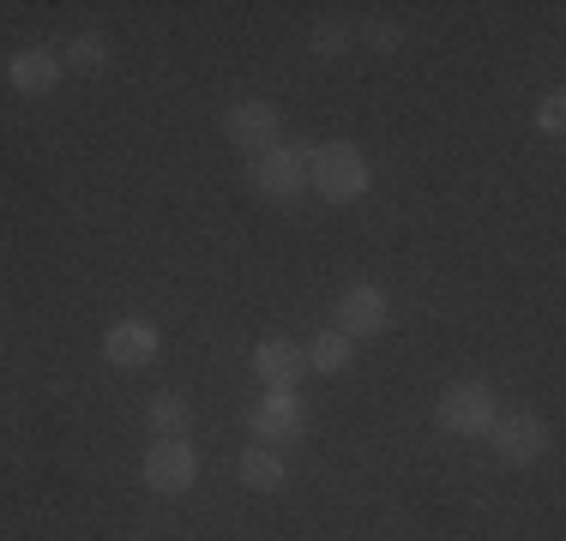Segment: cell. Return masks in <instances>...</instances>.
Wrapping results in <instances>:
<instances>
[{
    "mask_svg": "<svg viewBox=\"0 0 566 541\" xmlns=\"http://www.w3.org/2000/svg\"><path fill=\"white\" fill-rule=\"evenodd\" d=\"M145 427H151L157 439H187V433H193V403L164 391V397L145 403Z\"/></svg>",
    "mask_w": 566,
    "mask_h": 541,
    "instance_id": "13",
    "label": "cell"
},
{
    "mask_svg": "<svg viewBox=\"0 0 566 541\" xmlns=\"http://www.w3.org/2000/svg\"><path fill=\"white\" fill-rule=\"evenodd\" d=\"M361 36H368V43H374V49H380V54H392V49L403 43V31H398V24H386V19H374V24H361Z\"/></svg>",
    "mask_w": 566,
    "mask_h": 541,
    "instance_id": "18",
    "label": "cell"
},
{
    "mask_svg": "<svg viewBox=\"0 0 566 541\" xmlns=\"http://www.w3.org/2000/svg\"><path fill=\"white\" fill-rule=\"evenodd\" d=\"M489 445L501 452V464H536L548 452V427L531 410H512V415H494L489 422Z\"/></svg>",
    "mask_w": 566,
    "mask_h": 541,
    "instance_id": "7",
    "label": "cell"
},
{
    "mask_svg": "<svg viewBox=\"0 0 566 541\" xmlns=\"http://www.w3.org/2000/svg\"><path fill=\"white\" fill-rule=\"evenodd\" d=\"M61 73H66V66H61L55 49H19V54L7 61V85L24 91V97H43V91H55Z\"/></svg>",
    "mask_w": 566,
    "mask_h": 541,
    "instance_id": "11",
    "label": "cell"
},
{
    "mask_svg": "<svg viewBox=\"0 0 566 541\" xmlns=\"http://www.w3.org/2000/svg\"><path fill=\"white\" fill-rule=\"evenodd\" d=\"M223 132H229V145H235V151L265 157L272 145H283V115H277L272 103H235L223 115Z\"/></svg>",
    "mask_w": 566,
    "mask_h": 541,
    "instance_id": "6",
    "label": "cell"
},
{
    "mask_svg": "<svg viewBox=\"0 0 566 541\" xmlns=\"http://www.w3.org/2000/svg\"><path fill=\"white\" fill-rule=\"evenodd\" d=\"M349 43H356V31H349V24H338V19L314 24V54H326V61H338Z\"/></svg>",
    "mask_w": 566,
    "mask_h": 541,
    "instance_id": "16",
    "label": "cell"
},
{
    "mask_svg": "<svg viewBox=\"0 0 566 541\" xmlns=\"http://www.w3.org/2000/svg\"><path fill=\"white\" fill-rule=\"evenodd\" d=\"M103 61H109V43H103V36H91V31H78L73 43L61 49V66H78V73H97Z\"/></svg>",
    "mask_w": 566,
    "mask_h": 541,
    "instance_id": "15",
    "label": "cell"
},
{
    "mask_svg": "<svg viewBox=\"0 0 566 541\" xmlns=\"http://www.w3.org/2000/svg\"><path fill=\"white\" fill-rule=\"evenodd\" d=\"M302 427H307V410L295 391H265L248 410V433L260 445H290V439H302Z\"/></svg>",
    "mask_w": 566,
    "mask_h": 541,
    "instance_id": "5",
    "label": "cell"
},
{
    "mask_svg": "<svg viewBox=\"0 0 566 541\" xmlns=\"http://www.w3.org/2000/svg\"><path fill=\"white\" fill-rule=\"evenodd\" d=\"M307 151L314 145H272L265 157H253V169H248L253 193L272 199V205H295L307 193Z\"/></svg>",
    "mask_w": 566,
    "mask_h": 541,
    "instance_id": "2",
    "label": "cell"
},
{
    "mask_svg": "<svg viewBox=\"0 0 566 541\" xmlns=\"http://www.w3.org/2000/svg\"><path fill=\"white\" fill-rule=\"evenodd\" d=\"M386 325H392V301H386L380 283H349L338 295V325H332V331H344L349 343H356V337H380Z\"/></svg>",
    "mask_w": 566,
    "mask_h": 541,
    "instance_id": "4",
    "label": "cell"
},
{
    "mask_svg": "<svg viewBox=\"0 0 566 541\" xmlns=\"http://www.w3.org/2000/svg\"><path fill=\"white\" fill-rule=\"evenodd\" d=\"M253 373H260L265 391H295V379L307 373L302 343H290V337H265V343L253 349Z\"/></svg>",
    "mask_w": 566,
    "mask_h": 541,
    "instance_id": "10",
    "label": "cell"
},
{
    "mask_svg": "<svg viewBox=\"0 0 566 541\" xmlns=\"http://www.w3.org/2000/svg\"><path fill=\"white\" fill-rule=\"evenodd\" d=\"M307 187H314L319 199H332V205H349V199L368 193V157L349 139L314 145V151H307Z\"/></svg>",
    "mask_w": 566,
    "mask_h": 541,
    "instance_id": "1",
    "label": "cell"
},
{
    "mask_svg": "<svg viewBox=\"0 0 566 541\" xmlns=\"http://www.w3.org/2000/svg\"><path fill=\"white\" fill-rule=\"evenodd\" d=\"M536 127H543V132H560L566 127V97H560V91H548V97L536 103Z\"/></svg>",
    "mask_w": 566,
    "mask_h": 541,
    "instance_id": "17",
    "label": "cell"
},
{
    "mask_svg": "<svg viewBox=\"0 0 566 541\" xmlns=\"http://www.w3.org/2000/svg\"><path fill=\"white\" fill-rule=\"evenodd\" d=\"M235 476H241L248 494H277L290 469H283V457L272 452V445H248V452H241V464H235Z\"/></svg>",
    "mask_w": 566,
    "mask_h": 541,
    "instance_id": "12",
    "label": "cell"
},
{
    "mask_svg": "<svg viewBox=\"0 0 566 541\" xmlns=\"http://www.w3.org/2000/svg\"><path fill=\"white\" fill-rule=\"evenodd\" d=\"M157 349H164V337H157L151 319H115L109 337H103V356H109L115 368H151Z\"/></svg>",
    "mask_w": 566,
    "mask_h": 541,
    "instance_id": "9",
    "label": "cell"
},
{
    "mask_svg": "<svg viewBox=\"0 0 566 541\" xmlns=\"http://www.w3.org/2000/svg\"><path fill=\"white\" fill-rule=\"evenodd\" d=\"M494 415L501 410H494V391L482 385V379H458V385H447L434 397V422L447 433H458V439H482Z\"/></svg>",
    "mask_w": 566,
    "mask_h": 541,
    "instance_id": "3",
    "label": "cell"
},
{
    "mask_svg": "<svg viewBox=\"0 0 566 541\" xmlns=\"http://www.w3.org/2000/svg\"><path fill=\"white\" fill-rule=\"evenodd\" d=\"M302 356H307V373H344L349 361H356V343H349L344 331H319Z\"/></svg>",
    "mask_w": 566,
    "mask_h": 541,
    "instance_id": "14",
    "label": "cell"
},
{
    "mask_svg": "<svg viewBox=\"0 0 566 541\" xmlns=\"http://www.w3.org/2000/svg\"><path fill=\"white\" fill-rule=\"evenodd\" d=\"M193 476H199V452L187 439H157L145 452V487L151 494H187Z\"/></svg>",
    "mask_w": 566,
    "mask_h": 541,
    "instance_id": "8",
    "label": "cell"
}]
</instances>
